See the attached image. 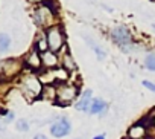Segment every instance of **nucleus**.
Listing matches in <instances>:
<instances>
[{
    "label": "nucleus",
    "instance_id": "8",
    "mask_svg": "<svg viewBox=\"0 0 155 139\" xmlns=\"http://www.w3.org/2000/svg\"><path fill=\"white\" fill-rule=\"evenodd\" d=\"M21 61L15 60V58H8L5 61H2V72L5 78H14L21 72Z\"/></svg>",
    "mask_w": 155,
    "mask_h": 139
},
{
    "label": "nucleus",
    "instance_id": "1",
    "mask_svg": "<svg viewBox=\"0 0 155 139\" xmlns=\"http://www.w3.org/2000/svg\"><path fill=\"white\" fill-rule=\"evenodd\" d=\"M44 84L35 74H26L20 78V92L28 101H35L41 98Z\"/></svg>",
    "mask_w": 155,
    "mask_h": 139
},
{
    "label": "nucleus",
    "instance_id": "25",
    "mask_svg": "<svg viewBox=\"0 0 155 139\" xmlns=\"http://www.w3.org/2000/svg\"><path fill=\"white\" fill-rule=\"evenodd\" d=\"M125 139H129V137H125Z\"/></svg>",
    "mask_w": 155,
    "mask_h": 139
},
{
    "label": "nucleus",
    "instance_id": "2",
    "mask_svg": "<svg viewBox=\"0 0 155 139\" xmlns=\"http://www.w3.org/2000/svg\"><path fill=\"white\" fill-rule=\"evenodd\" d=\"M81 90L79 86L74 83H62V84H56V101L55 104L61 106V107H67L70 104H74L76 99L79 98Z\"/></svg>",
    "mask_w": 155,
    "mask_h": 139
},
{
    "label": "nucleus",
    "instance_id": "13",
    "mask_svg": "<svg viewBox=\"0 0 155 139\" xmlns=\"http://www.w3.org/2000/svg\"><path fill=\"white\" fill-rule=\"evenodd\" d=\"M59 61H61V67L65 69L68 74L76 71V63H74V60H73V57H71V54L68 50H64V54L61 55Z\"/></svg>",
    "mask_w": 155,
    "mask_h": 139
},
{
    "label": "nucleus",
    "instance_id": "4",
    "mask_svg": "<svg viewBox=\"0 0 155 139\" xmlns=\"http://www.w3.org/2000/svg\"><path fill=\"white\" fill-rule=\"evenodd\" d=\"M46 40H47V46H49V50L52 52H59L62 47H64V32L59 26H52L49 29H46Z\"/></svg>",
    "mask_w": 155,
    "mask_h": 139
},
{
    "label": "nucleus",
    "instance_id": "15",
    "mask_svg": "<svg viewBox=\"0 0 155 139\" xmlns=\"http://www.w3.org/2000/svg\"><path fill=\"white\" fill-rule=\"evenodd\" d=\"M11 46V37L8 34H0V52H6Z\"/></svg>",
    "mask_w": 155,
    "mask_h": 139
},
{
    "label": "nucleus",
    "instance_id": "21",
    "mask_svg": "<svg viewBox=\"0 0 155 139\" xmlns=\"http://www.w3.org/2000/svg\"><path fill=\"white\" fill-rule=\"evenodd\" d=\"M34 139H49L46 134H43V133H37L35 136H34Z\"/></svg>",
    "mask_w": 155,
    "mask_h": 139
},
{
    "label": "nucleus",
    "instance_id": "24",
    "mask_svg": "<svg viewBox=\"0 0 155 139\" xmlns=\"http://www.w3.org/2000/svg\"><path fill=\"white\" fill-rule=\"evenodd\" d=\"M150 119H152V128L155 130V116H153V118H150Z\"/></svg>",
    "mask_w": 155,
    "mask_h": 139
},
{
    "label": "nucleus",
    "instance_id": "19",
    "mask_svg": "<svg viewBox=\"0 0 155 139\" xmlns=\"http://www.w3.org/2000/svg\"><path fill=\"white\" fill-rule=\"evenodd\" d=\"M143 86H144V87H146L147 90H150V92H153V93H155V83L144 80V81H143Z\"/></svg>",
    "mask_w": 155,
    "mask_h": 139
},
{
    "label": "nucleus",
    "instance_id": "20",
    "mask_svg": "<svg viewBox=\"0 0 155 139\" xmlns=\"http://www.w3.org/2000/svg\"><path fill=\"white\" fill-rule=\"evenodd\" d=\"M14 118H15V116H14V112H8V113L5 115L3 121H5V124H6V122H11V121H14Z\"/></svg>",
    "mask_w": 155,
    "mask_h": 139
},
{
    "label": "nucleus",
    "instance_id": "5",
    "mask_svg": "<svg viewBox=\"0 0 155 139\" xmlns=\"http://www.w3.org/2000/svg\"><path fill=\"white\" fill-rule=\"evenodd\" d=\"M111 38H113V41L117 46H120L122 50H125V52H129L131 50V47H132V38H131L129 31L125 26L114 28L111 31Z\"/></svg>",
    "mask_w": 155,
    "mask_h": 139
},
{
    "label": "nucleus",
    "instance_id": "14",
    "mask_svg": "<svg viewBox=\"0 0 155 139\" xmlns=\"http://www.w3.org/2000/svg\"><path fill=\"white\" fill-rule=\"evenodd\" d=\"M41 98L46 99V101H52L55 103L56 101V86H44L43 89V93H41Z\"/></svg>",
    "mask_w": 155,
    "mask_h": 139
},
{
    "label": "nucleus",
    "instance_id": "26",
    "mask_svg": "<svg viewBox=\"0 0 155 139\" xmlns=\"http://www.w3.org/2000/svg\"><path fill=\"white\" fill-rule=\"evenodd\" d=\"M152 2H155V0H152Z\"/></svg>",
    "mask_w": 155,
    "mask_h": 139
},
{
    "label": "nucleus",
    "instance_id": "12",
    "mask_svg": "<svg viewBox=\"0 0 155 139\" xmlns=\"http://www.w3.org/2000/svg\"><path fill=\"white\" fill-rule=\"evenodd\" d=\"M108 110V103L102 98H93L91 107H90V115H104Z\"/></svg>",
    "mask_w": 155,
    "mask_h": 139
},
{
    "label": "nucleus",
    "instance_id": "6",
    "mask_svg": "<svg viewBox=\"0 0 155 139\" xmlns=\"http://www.w3.org/2000/svg\"><path fill=\"white\" fill-rule=\"evenodd\" d=\"M50 134L53 136V137H65L67 134H70V131H71V122H70V119L68 118H65V116H59V118H56L52 124H50Z\"/></svg>",
    "mask_w": 155,
    "mask_h": 139
},
{
    "label": "nucleus",
    "instance_id": "3",
    "mask_svg": "<svg viewBox=\"0 0 155 139\" xmlns=\"http://www.w3.org/2000/svg\"><path fill=\"white\" fill-rule=\"evenodd\" d=\"M53 5H55V3L49 0V2L40 5V6L34 11V22H35L37 26L46 28V29L55 26L53 23H55V12H56V8H55Z\"/></svg>",
    "mask_w": 155,
    "mask_h": 139
},
{
    "label": "nucleus",
    "instance_id": "18",
    "mask_svg": "<svg viewBox=\"0 0 155 139\" xmlns=\"http://www.w3.org/2000/svg\"><path fill=\"white\" fill-rule=\"evenodd\" d=\"M88 44L93 47V50L96 52V55H97V58H99V60H104V58H105V50H104V49H101V47H99L97 44H94L91 40H88Z\"/></svg>",
    "mask_w": 155,
    "mask_h": 139
},
{
    "label": "nucleus",
    "instance_id": "17",
    "mask_svg": "<svg viewBox=\"0 0 155 139\" xmlns=\"http://www.w3.org/2000/svg\"><path fill=\"white\" fill-rule=\"evenodd\" d=\"M144 67L150 72H155V54H149L144 58Z\"/></svg>",
    "mask_w": 155,
    "mask_h": 139
},
{
    "label": "nucleus",
    "instance_id": "22",
    "mask_svg": "<svg viewBox=\"0 0 155 139\" xmlns=\"http://www.w3.org/2000/svg\"><path fill=\"white\" fill-rule=\"evenodd\" d=\"M93 139H107V137H105V134H96Z\"/></svg>",
    "mask_w": 155,
    "mask_h": 139
},
{
    "label": "nucleus",
    "instance_id": "9",
    "mask_svg": "<svg viewBox=\"0 0 155 139\" xmlns=\"http://www.w3.org/2000/svg\"><path fill=\"white\" fill-rule=\"evenodd\" d=\"M91 103H93V92L91 89H87L84 92H81L79 98L76 99L74 103V109L78 112H90V107H91Z\"/></svg>",
    "mask_w": 155,
    "mask_h": 139
},
{
    "label": "nucleus",
    "instance_id": "23",
    "mask_svg": "<svg viewBox=\"0 0 155 139\" xmlns=\"http://www.w3.org/2000/svg\"><path fill=\"white\" fill-rule=\"evenodd\" d=\"M34 2H37V3H40V5H43V3H46V2H49V0H34Z\"/></svg>",
    "mask_w": 155,
    "mask_h": 139
},
{
    "label": "nucleus",
    "instance_id": "16",
    "mask_svg": "<svg viewBox=\"0 0 155 139\" xmlns=\"http://www.w3.org/2000/svg\"><path fill=\"white\" fill-rule=\"evenodd\" d=\"M15 128H17V131H21V133H26V131H29V128H31V125H29V122H28V119H17L15 121Z\"/></svg>",
    "mask_w": 155,
    "mask_h": 139
},
{
    "label": "nucleus",
    "instance_id": "7",
    "mask_svg": "<svg viewBox=\"0 0 155 139\" xmlns=\"http://www.w3.org/2000/svg\"><path fill=\"white\" fill-rule=\"evenodd\" d=\"M150 127H152V119H149V121L141 119L128 128V137L129 139H143L147 136Z\"/></svg>",
    "mask_w": 155,
    "mask_h": 139
},
{
    "label": "nucleus",
    "instance_id": "27",
    "mask_svg": "<svg viewBox=\"0 0 155 139\" xmlns=\"http://www.w3.org/2000/svg\"><path fill=\"white\" fill-rule=\"evenodd\" d=\"M78 139H79V137H78Z\"/></svg>",
    "mask_w": 155,
    "mask_h": 139
},
{
    "label": "nucleus",
    "instance_id": "11",
    "mask_svg": "<svg viewBox=\"0 0 155 139\" xmlns=\"http://www.w3.org/2000/svg\"><path fill=\"white\" fill-rule=\"evenodd\" d=\"M25 64L31 69V71H40V69H43V61H41V54L37 50V49H34V50H31L29 54H28V57H26V60H25Z\"/></svg>",
    "mask_w": 155,
    "mask_h": 139
},
{
    "label": "nucleus",
    "instance_id": "10",
    "mask_svg": "<svg viewBox=\"0 0 155 139\" xmlns=\"http://www.w3.org/2000/svg\"><path fill=\"white\" fill-rule=\"evenodd\" d=\"M41 61H43V67L46 69V71H53V69L59 67V64H61L58 54H55L52 50L43 52L41 54Z\"/></svg>",
    "mask_w": 155,
    "mask_h": 139
}]
</instances>
